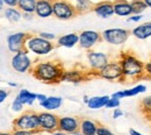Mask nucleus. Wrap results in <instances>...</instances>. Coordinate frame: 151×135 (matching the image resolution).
<instances>
[{
	"label": "nucleus",
	"mask_w": 151,
	"mask_h": 135,
	"mask_svg": "<svg viewBox=\"0 0 151 135\" xmlns=\"http://www.w3.org/2000/svg\"><path fill=\"white\" fill-rule=\"evenodd\" d=\"M91 77H94L91 70H80V69H71V70H65L63 75L62 82H68L72 84H79L81 82L88 80Z\"/></svg>",
	"instance_id": "ddd939ff"
},
{
	"label": "nucleus",
	"mask_w": 151,
	"mask_h": 135,
	"mask_svg": "<svg viewBox=\"0 0 151 135\" xmlns=\"http://www.w3.org/2000/svg\"><path fill=\"white\" fill-rule=\"evenodd\" d=\"M63 104V99L60 97H47V99L42 103H40V105L45 110V111H55L57 108H59Z\"/></svg>",
	"instance_id": "5701e85b"
},
{
	"label": "nucleus",
	"mask_w": 151,
	"mask_h": 135,
	"mask_svg": "<svg viewBox=\"0 0 151 135\" xmlns=\"http://www.w3.org/2000/svg\"><path fill=\"white\" fill-rule=\"evenodd\" d=\"M102 40L101 34L95 30H84L79 34V43L78 45L84 50H91Z\"/></svg>",
	"instance_id": "f8f14e48"
},
{
	"label": "nucleus",
	"mask_w": 151,
	"mask_h": 135,
	"mask_svg": "<svg viewBox=\"0 0 151 135\" xmlns=\"http://www.w3.org/2000/svg\"><path fill=\"white\" fill-rule=\"evenodd\" d=\"M99 129V123L92 119H80V128L79 131L84 135H96Z\"/></svg>",
	"instance_id": "6ab92c4d"
},
{
	"label": "nucleus",
	"mask_w": 151,
	"mask_h": 135,
	"mask_svg": "<svg viewBox=\"0 0 151 135\" xmlns=\"http://www.w3.org/2000/svg\"><path fill=\"white\" fill-rule=\"evenodd\" d=\"M45 99H47V96H44V95H40V93H37V100L40 101V103L44 101Z\"/></svg>",
	"instance_id": "a19ab883"
},
{
	"label": "nucleus",
	"mask_w": 151,
	"mask_h": 135,
	"mask_svg": "<svg viewBox=\"0 0 151 135\" xmlns=\"http://www.w3.org/2000/svg\"><path fill=\"white\" fill-rule=\"evenodd\" d=\"M38 0H19L18 2V8L22 13H34L36 9Z\"/></svg>",
	"instance_id": "a878e982"
},
{
	"label": "nucleus",
	"mask_w": 151,
	"mask_h": 135,
	"mask_svg": "<svg viewBox=\"0 0 151 135\" xmlns=\"http://www.w3.org/2000/svg\"><path fill=\"white\" fill-rule=\"evenodd\" d=\"M13 135H37L38 133L29 132V131H20V129H13Z\"/></svg>",
	"instance_id": "f704fd0d"
},
{
	"label": "nucleus",
	"mask_w": 151,
	"mask_h": 135,
	"mask_svg": "<svg viewBox=\"0 0 151 135\" xmlns=\"http://www.w3.org/2000/svg\"><path fill=\"white\" fill-rule=\"evenodd\" d=\"M8 95H9V92H8V91H6L5 89H1V90H0V101H1V103H4V101L7 99Z\"/></svg>",
	"instance_id": "e433bc0d"
},
{
	"label": "nucleus",
	"mask_w": 151,
	"mask_h": 135,
	"mask_svg": "<svg viewBox=\"0 0 151 135\" xmlns=\"http://www.w3.org/2000/svg\"><path fill=\"white\" fill-rule=\"evenodd\" d=\"M17 97L19 98V100L24 105V106H26V105L32 106V105L35 103V100L37 99V93L30 92V91H28L27 89H21Z\"/></svg>",
	"instance_id": "393cba45"
},
{
	"label": "nucleus",
	"mask_w": 151,
	"mask_h": 135,
	"mask_svg": "<svg viewBox=\"0 0 151 135\" xmlns=\"http://www.w3.org/2000/svg\"><path fill=\"white\" fill-rule=\"evenodd\" d=\"M54 17L58 20H71L78 15L75 4L68 0H56L52 2Z\"/></svg>",
	"instance_id": "39448f33"
},
{
	"label": "nucleus",
	"mask_w": 151,
	"mask_h": 135,
	"mask_svg": "<svg viewBox=\"0 0 151 135\" xmlns=\"http://www.w3.org/2000/svg\"><path fill=\"white\" fill-rule=\"evenodd\" d=\"M0 135H13V133H1Z\"/></svg>",
	"instance_id": "09e8293b"
},
{
	"label": "nucleus",
	"mask_w": 151,
	"mask_h": 135,
	"mask_svg": "<svg viewBox=\"0 0 151 135\" xmlns=\"http://www.w3.org/2000/svg\"><path fill=\"white\" fill-rule=\"evenodd\" d=\"M145 1V4H147V6L149 7V8H151V0H144Z\"/></svg>",
	"instance_id": "49530a36"
},
{
	"label": "nucleus",
	"mask_w": 151,
	"mask_h": 135,
	"mask_svg": "<svg viewBox=\"0 0 151 135\" xmlns=\"http://www.w3.org/2000/svg\"><path fill=\"white\" fill-rule=\"evenodd\" d=\"M132 34L138 40H147L151 38V22H145L135 27L132 30Z\"/></svg>",
	"instance_id": "412c9836"
},
{
	"label": "nucleus",
	"mask_w": 151,
	"mask_h": 135,
	"mask_svg": "<svg viewBox=\"0 0 151 135\" xmlns=\"http://www.w3.org/2000/svg\"><path fill=\"white\" fill-rule=\"evenodd\" d=\"M98 77L107 79L109 82H123V74H122V68L119 61H112L109 62L99 74Z\"/></svg>",
	"instance_id": "1a4fd4ad"
},
{
	"label": "nucleus",
	"mask_w": 151,
	"mask_h": 135,
	"mask_svg": "<svg viewBox=\"0 0 151 135\" xmlns=\"http://www.w3.org/2000/svg\"><path fill=\"white\" fill-rule=\"evenodd\" d=\"M96 17L101 18V19H108V18H112L114 14V6H113V1L111 0H104V1H100L98 4H94L93 6V11Z\"/></svg>",
	"instance_id": "2eb2a0df"
},
{
	"label": "nucleus",
	"mask_w": 151,
	"mask_h": 135,
	"mask_svg": "<svg viewBox=\"0 0 151 135\" xmlns=\"http://www.w3.org/2000/svg\"><path fill=\"white\" fill-rule=\"evenodd\" d=\"M129 135H143V134H141L139 132H137V131H135V129H130V131H129Z\"/></svg>",
	"instance_id": "37998d69"
},
{
	"label": "nucleus",
	"mask_w": 151,
	"mask_h": 135,
	"mask_svg": "<svg viewBox=\"0 0 151 135\" xmlns=\"http://www.w3.org/2000/svg\"><path fill=\"white\" fill-rule=\"evenodd\" d=\"M94 4L91 0H76L75 7L78 14H85L87 12L93 11Z\"/></svg>",
	"instance_id": "bb28decb"
},
{
	"label": "nucleus",
	"mask_w": 151,
	"mask_h": 135,
	"mask_svg": "<svg viewBox=\"0 0 151 135\" xmlns=\"http://www.w3.org/2000/svg\"><path fill=\"white\" fill-rule=\"evenodd\" d=\"M48 1H51V2H54V1H56V0H48Z\"/></svg>",
	"instance_id": "8fccbe9b"
},
{
	"label": "nucleus",
	"mask_w": 151,
	"mask_h": 135,
	"mask_svg": "<svg viewBox=\"0 0 151 135\" xmlns=\"http://www.w3.org/2000/svg\"><path fill=\"white\" fill-rule=\"evenodd\" d=\"M130 4L132 7V15H139L148 8L144 0H132Z\"/></svg>",
	"instance_id": "cd10ccee"
},
{
	"label": "nucleus",
	"mask_w": 151,
	"mask_h": 135,
	"mask_svg": "<svg viewBox=\"0 0 151 135\" xmlns=\"http://www.w3.org/2000/svg\"><path fill=\"white\" fill-rule=\"evenodd\" d=\"M141 106H142V108H143L144 111L151 108V96L143 98L142 101H141Z\"/></svg>",
	"instance_id": "7c9ffc66"
},
{
	"label": "nucleus",
	"mask_w": 151,
	"mask_h": 135,
	"mask_svg": "<svg viewBox=\"0 0 151 135\" xmlns=\"http://www.w3.org/2000/svg\"><path fill=\"white\" fill-rule=\"evenodd\" d=\"M119 62L121 64L123 74L122 83H132L134 80L145 78V64L134 54L122 53L120 55Z\"/></svg>",
	"instance_id": "f03ea898"
},
{
	"label": "nucleus",
	"mask_w": 151,
	"mask_h": 135,
	"mask_svg": "<svg viewBox=\"0 0 151 135\" xmlns=\"http://www.w3.org/2000/svg\"><path fill=\"white\" fill-rule=\"evenodd\" d=\"M96 135H115V134H114L112 131H109L108 128H106L105 126H99L98 134Z\"/></svg>",
	"instance_id": "473e14b6"
},
{
	"label": "nucleus",
	"mask_w": 151,
	"mask_h": 135,
	"mask_svg": "<svg viewBox=\"0 0 151 135\" xmlns=\"http://www.w3.org/2000/svg\"><path fill=\"white\" fill-rule=\"evenodd\" d=\"M143 19V15H132V17H129L128 18V22H138V21H141V20Z\"/></svg>",
	"instance_id": "4c0bfd02"
},
{
	"label": "nucleus",
	"mask_w": 151,
	"mask_h": 135,
	"mask_svg": "<svg viewBox=\"0 0 151 135\" xmlns=\"http://www.w3.org/2000/svg\"><path fill=\"white\" fill-rule=\"evenodd\" d=\"M18 2H19V0H0L1 7L4 5H6L7 7H18Z\"/></svg>",
	"instance_id": "2f4dec72"
},
{
	"label": "nucleus",
	"mask_w": 151,
	"mask_h": 135,
	"mask_svg": "<svg viewBox=\"0 0 151 135\" xmlns=\"http://www.w3.org/2000/svg\"><path fill=\"white\" fill-rule=\"evenodd\" d=\"M130 36V32L124 28H108L101 33L102 41L112 45H122Z\"/></svg>",
	"instance_id": "423d86ee"
},
{
	"label": "nucleus",
	"mask_w": 151,
	"mask_h": 135,
	"mask_svg": "<svg viewBox=\"0 0 151 135\" xmlns=\"http://www.w3.org/2000/svg\"><path fill=\"white\" fill-rule=\"evenodd\" d=\"M41 38H43V39L48 40V41H54V40L56 39V35L55 34H52V33H48V32H43V33H40L38 34Z\"/></svg>",
	"instance_id": "72a5a7b5"
},
{
	"label": "nucleus",
	"mask_w": 151,
	"mask_h": 135,
	"mask_svg": "<svg viewBox=\"0 0 151 135\" xmlns=\"http://www.w3.org/2000/svg\"><path fill=\"white\" fill-rule=\"evenodd\" d=\"M111 97L109 96H95L91 97L88 103L86 104L88 108L91 110H99V108H102V107H106L107 103L109 101Z\"/></svg>",
	"instance_id": "b1692460"
},
{
	"label": "nucleus",
	"mask_w": 151,
	"mask_h": 135,
	"mask_svg": "<svg viewBox=\"0 0 151 135\" xmlns=\"http://www.w3.org/2000/svg\"><path fill=\"white\" fill-rule=\"evenodd\" d=\"M83 100H84V103H85V104H87V103H88V100H90V98H88L87 96H84V99H83Z\"/></svg>",
	"instance_id": "a18cd8bd"
},
{
	"label": "nucleus",
	"mask_w": 151,
	"mask_h": 135,
	"mask_svg": "<svg viewBox=\"0 0 151 135\" xmlns=\"http://www.w3.org/2000/svg\"><path fill=\"white\" fill-rule=\"evenodd\" d=\"M147 91V86L145 85H142V84H138L136 86H134L132 89H127V90H122V91H117L113 93L111 97L113 98H117V99H122V98H129V97L137 96V95H141L143 92Z\"/></svg>",
	"instance_id": "a211bd4d"
},
{
	"label": "nucleus",
	"mask_w": 151,
	"mask_h": 135,
	"mask_svg": "<svg viewBox=\"0 0 151 135\" xmlns=\"http://www.w3.org/2000/svg\"><path fill=\"white\" fill-rule=\"evenodd\" d=\"M86 59L88 63V68L94 75V77H98V74L111 62L107 54L93 50H88L86 53Z\"/></svg>",
	"instance_id": "0eeeda50"
},
{
	"label": "nucleus",
	"mask_w": 151,
	"mask_h": 135,
	"mask_svg": "<svg viewBox=\"0 0 151 135\" xmlns=\"http://www.w3.org/2000/svg\"><path fill=\"white\" fill-rule=\"evenodd\" d=\"M145 78L151 80V58L145 63Z\"/></svg>",
	"instance_id": "c9c22d12"
},
{
	"label": "nucleus",
	"mask_w": 151,
	"mask_h": 135,
	"mask_svg": "<svg viewBox=\"0 0 151 135\" xmlns=\"http://www.w3.org/2000/svg\"><path fill=\"white\" fill-rule=\"evenodd\" d=\"M38 119H40V131L45 132V133H54L58 131V123H59V116L56 114L44 111L38 113Z\"/></svg>",
	"instance_id": "9d476101"
},
{
	"label": "nucleus",
	"mask_w": 151,
	"mask_h": 135,
	"mask_svg": "<svg viewBox=\"0 0 151 135\" xmlns=\"http://www.w3.org/2000/svg\"><path fill=\"white\" fill-rule=\"evenodd\" d=\"M123 116V111L121 108H115L113 112V118L114 119H117V118H121Z\"/></svg>",
	"instance_id": "58836bf2"
},
{
	"label": "nucleus",
	"mask_w": 151,
	"mask_h": 135,
	"mask_svg": "<svg viewBox=\"0 0 151 135\" xmlns=\"http://www.w3.org/2000/svg\"><path fill=\"white\" fill-rule=\"evenodd\" d=\"M35 15L41 19H47L54 15L52 2L48 0H38L35 9Z\"/></svg>",
	"instance_id": "f3484780"
},
{
	"label": "nucleus",
	"mask_w": 151,
	"mask_h": 135,
	"mask_svg": "<svg viewBox=\"0 0 151 135\" xmlns=\"http://www.w3.org/2000/svg\"><path fill=\"white\" fill-rule=\"evenodd\" d=\"M68 1H70V0H68Z\"/></svg>",
	"instance_id": "3c124183"
},
{
	"label": "nucleus",
	"mask_w": 151,
	"mask_h": 135,
	"mask_svg": "<svg viewBox=\"0 0 151 135\" xmlns=\"http://www.w3.org/2000/svg\"><path fill=\"white\" fill-rule=\"evenodd\" d=\"M8 85H9V86H12V87H17V86H18V84H17V83H11V82H8Z\"/></svg>",
	"instance_id": "c03bdc74"
},
{
	"label": "nucleus",
	"mask_w": 151,
	"mask_h": 135,
	"mask_svg": "<svg viewBox=\"0 0 151 135\" xmlns=\"http://www.w3.org/2000/svg\"><path fill=\"white\" fill-rule=\"evenodd\" d=\"M34 18V13H23V19L24 20H32Z\"/></svg>",
	"instance_id": "ea45409f"
},
{
	"label": "nucleus",
	"mask_w": 151,
	"mask_h": 135,
	"mask_svg": "<svg viewBox=\"0 0 151 135\" xmlns=\"http://www.w3.org/2000/svg\"><path fill=\"white\" fill-rule=\"evenodd\" d=\"M50 135H69V134H66V133H64V132H60V131H56V132H54V133H50Z\"/></svg>",
	"instance_id": "79ce46f5"
},
{
	"label": "nucleus",
	"mask_w": 151,
	"mask_h": 135,
	"mask_svg": "<svg viewBox=\"0 0 151 135\" xmlns=\"http://www.w3.org/2000/svg\"><path fill=\"white\" fill-rule=\"evenodd\" d=\"M11 65L17 72L26 74V72H30L34 65V62L29 56V51L24 49L13 55V57L11 59Z\"/></svg>",
	"instance_id": "6e6552de"
},
{
	"label": "nucleus",
	"mask_w": 151,
	"mask_h": 135,
	"mask_svg": "<svg viewBox=\"0 0 151 135\" xmlns=\"http://www.w3.org/2000/svg\"><path fill=\"white\" fill-rule=\"evenodd\" d=\"M65 72V69L63 65L56 61H42L36 62L30 74L37 80L45 83V84H58L63 80V75Z\"/></svg>",
	"instance_id": "f257e3e1"
},
{
	"label": "nucleus",
	"mask_w": 151,
	"mask_h": 135,
	"mask_svg": "<svg viewBox=\"0 0 151 135\" xmlns=\"http://www.w3.org/2000/svg\"><path fill=\"white\" fill-rule=\"evenodd\" d=\"M4 17L8 22L15 23V22H19L21 19H23V13L18 7H6L4 9Z\"/></svg>",
	"instance_id": "4be33fe9"
},
{
	"label": "nucleus",
	"mask_w": 151,
	"mask_h": 135,
	"mask_svg": "<svg viewBox=\"0 0 151 135\" xmlns=\"http://www.w3.org/2000/svg\"><path fill=\"white\" fill-rule=\"evenodd\" d=\"M23 106H24V105L20 101L19 98H18V97H15V99H14V100H13V103H12V111H13V112H15V113L22 112Z\"/></svg>",
	"instance_id": "c85d7f7f"
},
{
	"label": "nucleus",
	"mask_w": 151,
	"mask_h": 135,
	"mask_svg": "<svg viewBox=\"0 0 151 135\" xmlns=\"http://www.w3.org/2000/svg\"><path fill=\"white\" fill-rule=\"evenodd\" d=\"M79 43V34L70 33L66 35H62L57 39V47H64V48H73Z\"/></svg>",
	"instance_id": "aec40b11"
},
{
	"label": "nucleus",
	"mask_w": 151,
	"mask_h": 135,
	"mask_svg": "<svg viewBox=\"0 0 151 135\" xmlns=\"http://www.w3.org/2000/svg\"><path fill=\"white\" fill-rule=\"evenodd\" d=\"M119 107H120V99L111 97L109 101L106 105V108H113V110H115V108H119Z\"/></svg>",
	"instance_id": "c756f323"
},
{
	"label": "nucleus",
	"mask_w": 151,
	"mask_h": 135,
	"mask_svg": "<svg viewBox=\"0 0 151 135\" xmlns=\"http://www.w3.org/2000/svg\"><path fill=\"white\" fill-rule=\"evenodd\" d=\"M57 45L51 41L41 38L40 35L29 34V38L26 42V50L36 55V56H45L49 55Z\"/></svg>",
	"instance_id": "7ed1b4c3"
},
{
	"label": "nucleus",
	"mask_w": 151,
	"mask_h": 135,
	"mask_svg": "<svg viewBox=\"0 0 151 135\" xmlns=\"http://www.w3.org/2000/svg\"><path fill=\"white\" fill-rule=\"evenodd\" d=\"M70 135H84L80 131H78V132H76V133H73V134H70Z\"/></svg>",
	"instance_id": "de8ad7c7"
},
{
	"label": "nucleus",
	"mask_w": 151,
	"mask_h": 135,
	"mask_svg": "<svg viewBox=\"0 0 151 135\" xmlns=\"http://www.w3.org/2000/svg\"><path fill=\"white\" fill-rule=\"evenodd\" d=\"M13 129L41 133L38 113L34 111H26L24 113H22L21 116L13 120Z\"/></svg>",
	"instance_id": "20e7f679"
},
{
	"label": "nucleus",
	"mask_w": 151,
	"mask_h": 135,
	"mask_svg": "<svg viewBox=\"0 0 151 135\" xmlns=\"http://www.w3.org/2000/svg\"><path fill=\"white\" fill-rule=\"evenodd\" d=\"M114 13L121 18H129L132 15V4L127 0H113Z\"/></svg>",
	"instance_id": "dca6fc26"
},
{
	"label": "nucleus",
	"mask_w": 151,
	"mask_h": 135,
	"mask_svg": "<svg viewBox=\"0 0 151 135\" xmlns=\"http://www.w3.org/2000/svg\"><path fill=\"white\" fill-rule=\"evenodd\" d=\"M80 128V119L77 116H59L58 131L66 134H73Z\"/></svg>",
	"instance_id": "4468645a"
},
{
	"label": "nucleus",
	"mask_w": 151,
	"mask_h": 135,
	"mask_svg": "<svg viewBox=\"0 0 151 135\" xmlns=\"http://www.w3.org/2000/svg\"><path fill=\"white\" fill-rule=\"evenodd\" d=\"M29 38L27 33H14L7 36V49L14 55L26 49V42Z\"/></svg>",
	"instance_id": "9b49d317"
}]
</instances>
